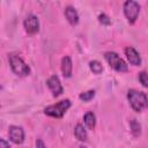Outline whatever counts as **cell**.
<instances>
[{
	"label": "cell",
	"instance_id": "cell-5",
	"mask_svg": "<svg viewBox=\"0 0 148 148\" xmlns=\"http://www.w3.org/2000/svg\"><path fill=\"white\" fill-rule=\"evenodd\" d=\"M140 13V5L134 0H127L124 2V14L127 21L132 24L136 21Z\"/></svg>",
	"mask_w": 148,
	"mask_h": 148
},
{
	"label": "cell",
	"instance_id": "cell-21",
	"mask_svg": "<svg viewBox=\"0 0 148 148\" xmlns=\"http://www.w3.org/2000/svg\"><path fill=\"white\" fill-rule=\"evenodd\" d=\"M80 148H87V147H80Z\"/></svg>",
	"mask_w": 148,
	"mask_h": 148
},
{
	"label": "cell",
	"instance_id": "cell-15",
	"mask_svg": "<svg viewBox=\"0 0 148 148\" xmlns=\"http://www.w3.org/2000/svg\"><path fill=\"white\" fill-rule=\"evenodd\" d=\"M89 68H90V71H91L94 74H101V73L103 72V66H102V64H101L99 61H97V60L90 61V62H89Z\"/></svg>",
	"mask_w": 148,
	"mask_h": 148
},
{
	"label": "cell",
	"instance_id": "cell-1",
	"mask_svg": "<svg viewBox=\"0 0 148 148\" xmlns=\"http://www.w3.org/2000/svg\"><path fill=\"white\" fill-rule=\"evenodd\" d=\"M127 99L135 112H141L148 106V97L143 91L130 89L127 91Z\"/></svg>",
	"mask_w": 148,
	"mask_h": 148
},
{
	"label": "cell",
	"instance_id": "cell-4",
	"mask_svg": "<svg viewBox=\"0 0 148 148\" xmlns=\"http://www.w3.org/2000/svg\"><path fill=\"white\" fill-rule=\"evenodd\" d=\"M104 58H105L106 62L110 65V67H112L114 71H117L119 73H125V72L128 71L127 64L116 52L108 51V52L104 53Z\"/></svg>",
	"mask_w": 148,
	"mask_h": 148
},
{
	"label": "cell",
	"instance_id": "cell-17",
	"mask_svg": "<svg viewBox=\"0 0 148 148\" xmlns=\"http://www.w3.org/2000/svg\"><path fill=\"white\" fill-rule=\"evenodd\" d=\"M139 81L145 88H148V72H141L139 73Z\"/></svg>",
	"mask_w": 148,
	"mask_h": 148
},
{
	"label": "cell",
	"instance_id": "cell-9",
	"mask_svg": "<svg viewBox=\"0 0 148 148\" xmlns=\"http://www.w3.org/2000/svg\"><path fill=\"white\" fill-rule=\"evenodd\" d=\"M125 56H126V58L131 65H133V66H140L141 65V57L134 47L127 46L125 49Z\"/></svg>",
	"mask_w": 148,
	"mask_h": 148
},
{
	"label": "cell",
	"instance_id": "cell-12",
	"mask_svg": "<svg viewBox=\"0 0 148 148\" xmlns=\"http://www.w3.org/2000/svg\"><path fill=\"white\" fill-rule=\"evenodd\" d=\"M83 121L86 124V126L89 128V130H94L95 126H96V116L94 112L91 111H88L84 116H83Z\"/></svg>",
	"mask_w": 148,
	"mask_h": 148
},
{
	"label": "cell",
	"instance_id": "cell-2",
	"mask_svg": "<svg viewBox=\"0 0 148 148\" xmlns=\"http://www.w3.org/2000/svg\"><path fill=\"white\" fill-rule=\"evenodd\" d=\"M71 108V101L69 99H62L56 104L49 105L44 109V113L52 118H61L65 112Z\"/></svg>",
	"mask_w": 148,
	"mask_h": 148
},
{
	"label": "cell",
	"instance_id": "cell-11",
	"mask_svg": "<svg viewBox=\"0 0 148 148\" xmlns=\"http://www.w3.org/2000/svg\"><path fill=\"white\" fill-rule=\"evenodd\" d=\"M65 16H66V18L71 25H76L79 23V14L74 7L67 6L65 8Z\"/></svg>",
	"mask_w": 148,
	"mask_h": 148
},
{
	"label": "cell",
	"instance_id": "cell-7",
	"mask_svg": "<svg viewBox=\"0 0 148 148\" xmlns=\"http://www.w3.org/2000/svg\"><path fill=\"white\" fill-rule=\"evenodd\" d=\"M46 84H47L49 89L51 90L53 97L60 96V95L62 94V91H64L62 86H61V82H60V80H59V77H58L57 75L50 76V77L47 79V81H46Z\"/></svg>",
	"mask_w": 148,
	"mask_h": 148
},
{
	"label": "cell",
	"instance_id": "cell-8",
	"mask_svg": "<svg viewBox=\"0 0 148 148\" xmlns=\"http://www.w3.org/2000/svg\"><path fill=\"white\" fill-rule=\"evenodd\" d=\"M8 135H9L10 141L16 143V145H20L24 141V131L21 126H16V125L9 126Z\"/></svg>",
	"mask_w": 148,
	"mask_h": 148
},
{
	"label": "cell",
	"instance_id": "cell-10",
	"mask_svg": "<svg viewBox=\"0 0 148 148\" xmlns=\"http://www.w3.org/2000/svg\"><path fill=\"white\" fill-rule=\"evenodd\" d=\"M61 72H62V75L65 77H71L72 76V73H73V62H72L71 57L65 56L61 59Z\"/></svg>",
	"mask_w": 148,
	"mask_h": 148
},
{
	"label": "cell",
	"instance_id": "cell-19",
	"mask_svg": "<svg viewBox=\"0 0 148 148\" xmlns=\"http://www.w3.org/2000/svg\"><path fill=\"white\" fill-rule=\"evenodd\" d=\"M0 148H10V146L5 139H1L0 140Z\"/></svg>",
	"mask_w": 148,
	"mask_h": 148
},
{
	"label": "cell",
	"instance_id": "cell-18",
	"mask_svg": "<svg viewBox=\"0 0 148 148\" xmlns=\"http://www.w3.org/2000/svg\"><path fill=\"white\" fill-rule=\"evenodd\" d=\"M98 21L102 23V24H104V25H109L110 23H111V20L109 18V16L106 15V14H99L98 15Z\"/></svg>",
	"mask_w": 148,
	"mask_h": 148
},
{
	"label": "cell",
	"instance_id": "cell-6",
	"mask_svg": "<svg viewBox=\"0 0 148 148\" xmlns=\"http://www.w3.org/2000/svg\"><path fill=\"white\" fill-rule=\"evenodd\" d=\"M23 27H24V30L27 34L29 35H35L38 32L39 30V21H38V17L34 14H29L24 21H23Z\"/></svg>",
	"mask_w": 148,
	"mask_h": 148
},
{
	"label": "cell",
	"instance_id": "cell-20",
	"mask_svg": "<svg viewBox=\"0 0 148 148\" xmlns=\"http://www.w3.org/2000/svg\"><path fill=\"white\" fill-rule=\"evenodd\" d=\"M36 148H46V146L44 145V142H43L42 139H37V141H36Z\"/></svg>",
	"mask_w": 148,
	"mask_h": 148
},
{
	"label": "cell",
	"instance_id": "cell-13",
	"mask_svg": "<svg viewBox=\"0 0 148 148\" xmlns=\"http://www.w3.org/2000/svg\"><path fill=\"white\" fill-rule=\"evenodd\" d=\"M74 135H75V138L79 140V141H86L87 140V131H86V128L83 127V125L82 124H76V126H75V128H74Z\"/></svg>",
	"mask_w": 148,
	"mask_h": 148
},
{
	"label": "cell",
	"instance_id": "cell-14",
	"mask_svg": "<svg viewBox=\"0 0 148 148\" xmlns=\"http://www.w3.org/2000/svg\"><path fill=\"white\" fill-rule=\"evenodd\" d=\"M130 128H131V132L134 136H139L140 133H141V125L140 123L136 120V119H132L131 123H130Z\"/></svg>",
	"mask_w": 148,
	"mask_h": 148
},
{
	"label": "cell",
	"instance_id": "cell-3",
	"mask_svg": "<svg viewBox=\"0 0 148 148\" xmlns=\"http://www.w3.org/2000/svg\"><path fill=\"white\" fill-rule=\"evenodd\" d=\"M9 65L12 71L18 76H27L30 74V67L18 54H9Z\"/></svg>",
	"mask_w": 148,
	"mask_h": 148
},
{
	"label": "cell",
	"instance_id": "cell-16",
	"mask_svg": "<svg viewBox=\"0 0 148 148\" xmlns=\"http://www.w3.org/2000/svg\"><path fill=\"white\" fill-rule=\"evenodd\" d=\"M95 96V90H88V91H84V92H81L79 95V98L83 102H89L90 99H92Z\"/></svg>",
	"mask_w": 148,
	"mask_h": 148
}]
</instances>
